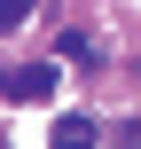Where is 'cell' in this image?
<instances>
[{"label": "cell", "instance_id": "1", "mask_svg": "<svg viewBox=\"0 0 141 149\" xmlns=\"http://www.w3.org/2000/svg\"><path fill=\"white\" fill-rule=\"evenodd\" d=\"M55 94V63H31V71H16V102H47Z\"/></svg>", "mask_w": 141, "mask_h": 149}, {"label": "cell", "instance_id": "2", "mask_svg": "<svg viewBox=\"0 0 141 149\" xmlns=\"http://www.w3.org/2000/svg\"><path fill=\"white\" fill-rule=\"evenodd\" d=\"M47 149H94V118H55Z\"/></svg>", "mask_w": 141, "mask_h": 149}, {"label": "cell", "instance_id": "3", "mask_svg": "<svg viewBox=\"0 0 141 149\" xmlns=\"http://www.w3.org/2000/svg\"><path fill=\"white\" fill-rule=\"evenodd\" d=\"M24 16H31V0H0V31H16Z\"/></svg>", "mask_w": 141, "mask_h": 149}, {"label": "cell", "instance_id": "4", "mask_svg": "<svg viewBox=\"0 0 141 149\" xmlns=\"http://www.w3.org/2000/svg\"><path fill=\"white\" fill-rule=\"evenodd\" d=\"M133 141H141V118H133Z\"/></svg>", "mask_w": 141, "mask_h": 149}]
</instances>
